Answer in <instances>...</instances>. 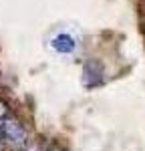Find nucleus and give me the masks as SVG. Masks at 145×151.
Segmentation results:
<instances>
[{
  "label": "nucleus",
  "instance_id": "2",
  "mask_svg": "<svg viewBox=\"0 0 145 151\" xmlns=\"http://www.w3.org/2000/svg\"><path fill=\"white\" fill-rule=\"evenodd\" d=\"M103 81V67L97 60H89L83 67V83L85 87H97Z\"/></svg>",
  "mask_w": 145,
  "mask_h": 151
},
{
  "label": "nucleus",
  "instance_id": "4",
  "mask_svg": "<svg viewBox=\"0 0 145 151\" xmlns=\"http://www.w3.org/2000/svg\"><path fill=\"white\" fill-rule=\"evenodd\" d=\"M8 115H10L8 105H6V101H2V99H0V119H6Z\"/></svg>",
  "mask_w": 145,
  "mask_h": 151
},
{
  "label": "nucleus",
  "instance_id": "3",
  "mask_svg": "<svg viewBox=\"0 0 145 151\" xmlns=\"http://www.w3.org/2000/svg\"><path fill=\"white\" fill-rule=\"evenodd\" d=\"M52 48L55 50H59V52H72L75 50V47H77V42H75V38H72L71 35H59V36H55L52 38Z\"/></svg>",
  "mask_w": 145,
  "mask_h": 151
},
{
  "label": "nucleus",
  "instance_id": "5",
  "mask_svg": "<svg viewBox=\"0 0 145 151\" xmlns=\"http://www.w3.org/2000/svg\"><path fill=\"white\" fill-rule=\"evenodd\" d=\"M4 141V133H2V125H0V143Z\"/></svg>",
  "mask_w": 145,
  "mask_h": 151
},
{
  "label": "nucleus",
  "instance_id": "1",
  "mask_svg": "<svg viewBox=\"0 0 145 151\" xmlns=\"http://www.w3.org/2000/svg\"><path fill=\"white\" fill-rule=\"evenodd\" d=\"M2 133H4V139L12 141V143H16V145H24L26 139H28V133H26V129L22 127V123H18V121H14V119H8V121L2 125Z\"/></svg>",
  "mask_w": 145,
  "mask_h": 151
}]
</instances>
